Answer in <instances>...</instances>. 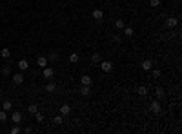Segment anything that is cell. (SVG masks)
<instances>
[{"mask_svg": "<svg viewBox=\"0 0 182 134\" xmlns=\"http://www.w3.org/2000/svg\"><path fill=\"white\" fill-rule=\"evenodd\" d=\"M18 132H20V127H18V125H15V127L11 129V134H18Z\"/></svg>", "mask_w": 182, "mask_h": 134, "instance_id": "cell-32", "label": "cell"}, {"mask_svg": "<svg viewBox=\"0 0 182 134\" xmlns=\"http://www.w3.org/2000/svg\"><path fill=\"white\" fill-rule=\"evenodd\" d=\"M124 34H126L127 38H129V36H133V34H135V29L131 27V26H126V27H124Z\"/></svg>", "mask_w": 182, "mask_h": 134, "instance_id": "cell-16", "label": "cell"}, {"mask_svg": "<svg viewBox=\"0 0 182 134\" xmlns=\"http://www.w3.org/2000/svg\"><path fill=\"white\" fill-rule=\"evenodd\" d=\"M11 102H9V100H6V102H4L2 103V109H4V111H6V112H9V111H11Z\"/></svg>", "mask_w": 182, "mask_h": 134, "instance_id": "cell-24", "label": "cell"}, {"mask_svg": "<svg viewBox=\"0 0 182 134\" xmlns=\"http://www.w3.org/2000/svg\"><path fill=\"white\" fill-rule=\"evenodd\" d=\"M164 26L168 27V29L177 27V26H179V18H177V17H168V18H166V22H164Z\"/></svg>", "mask_w": 182, "mask_h": 134, "instance_id": "cell-2", "label": "cell"}, {"mask_svg": "<svg viewBox=\"0 0 182 134\" xmlns=\"http://www.w3.org/2000/svg\"><path fill=\"white\" fill-rule=\"evenodd\" d=\"M42 76H44V78H47V80H51V78L55 76V69L49 67V65H46V67L42 69Z\"/></svg>", "mask_w": 182, "mask_h": 134, "instance_id": "cell-3", "label": "cell"}, {"mask_svg": "<svg viewBox=\"0 0 182 134\" xmlns=\"http://www.w3.org/2000/svg\"><path fill=\"white\" fill-rule=\"evenodd\" d=\"M93 18H95L97 22H102V18H104V11H102V9H95V11H93Z\"/></svg>", "mask_w": 182, "mask_h": 134, "instance_id": "cell-7", "label": "cell"}, {"mask_svg": "<svg viewBox=\"0 0 182 134\" xmlns=\"http://www.w3.org/2000/svg\"><path fill=\"white\" fill-rule=\"evenodd\" d=\"M37 63H38V67H40V69H44L49 62H47V58H46V56H38V58H37Z\"/></svg>", "mask_w": 182, "mask_h": 134, "instance_id": "cell-10", "label": "cell"}, {"mask_svg": "<svg viewBox=\"0 0 182 134\" xmlns=\"http://www.w3.org/2000/svg\"><path fill=\"white\" fill-rule=\"evenodd\" d=\"M78 60H80V56H78L77 53H71V54H69V62H71V63H77Z\"/></svg>", "mask_w": 182, "mask_h": 134, "instance_id": "cell-25", "label": "cell"}, {"mask_svg": "<svg viewBox=\"0 0 182 134\" xmlns=\"http://www.w3.org/2000/svg\"><path fill=\"white\" fill-rule=\"evenodd\" d=\"M149 6L151 7H160V0H149Z\"/></svg>", "mask_w": 182, "mask_h": 134, "instance_id": "cell-29", "label": "cell"}, {"mask_svg": "<svg viewBox=\"0 0 182 134\" xmlns=\"http://www.w3.org/2000/svg\"><path fill=\"white\" fill-rule=\"evenodd\" d=\"M2 74L4 76H9V74H11V65H9V63H6V65L2 67Z\"/></svg>", "mask_w": 182, "mask_h": 134, "instance_id": "cell-21", "label": "cell"}, {"mask_svg": "<svg viewBox=\"0 0 182 134\" xmlns=\"http://www.w3.org/2000/svg\"><path fill=\"white\" fill-rule=\"evenodd\" d=\"M17 65H18V69H20V71L24 73V71H27V67H29V63H27V60H20V62H18V63H17Z\"/></svg>", "mask_w": 182, "mask_h": 134, "instance_id": "cell-15", "label": "cell"}, {"mask_svg": "<svg viewBox=\"0 0 182 134\" xmlns=\"http://www.w3.org/2000/svg\"><path fill=\"white\" fill-rule=\"evenodd\" d=\"M69 112H71V107L67 105V103H66V105H62V107H60V114H62V116H67Z\"/></svg>", "mask_w": 182, "mask_h": 134, "instance_id": "cell-17", "label": "cell"}, {"mask_svg": "<svg viewBox=\"0 0 182 134\" xmlns=\"http://www.w3.org/2000/svg\"><path fill=\"white\" fill-rule=\"evenodd\" d=\"M46 91H47V92H55V91H57V83H55V82H49L47 85H46Z\"/></svg>", "mask_w": 182, "mask_h": 134, "instance_id": "cell-19", "label": "cell"}, {"mask_svg": "<svg viewBox=\"0 0 182 134\" xmlns=\"http://www.w3.org/2000/svg\"><path fill=\"white\" fill-rule=\"evenodd\" d=\"M115 27L117 29H124L126 27V22L122 20V18H117V20H115Z\"/></svg>", "mask_w": 182, "mask_h": 134, "instance_id": "cell-20", "label": "cell"}, {"mask_svg": "<svg viewBox=\"0 0 182 134\" xmlns=\"http://www.w3.org/2000/svg\"><path fill=\"white\" fill-rule=\"evenodd\" d=\"M80 83H82V85H89V87H91L93 78H91V76H87V74H84V76L80 78Z\"/></svg>", "mask_w": 182, "mask_h": 134, "instance_id": "cell-9", "label": "cell"}, {"mask_svg": "<svg viewBox=\"0 0 182 134\" xmlns=\"http://www.w3.org/2000/svg\"><path fill=\"white\" fill-rule=\"evenodd\" d=\"M0 7H2V4H0Z\"/></svg>", "mask_w": 182, "mask_h": 134, "instance_id": "cell-33", "label": "cell"}, {"mask_svg": "<svg viewBox=\"0 0 182 134\" xmlns=\"http://www.w3.org/2000/svg\"><path fill=\"white\" fill-rule=\"evenodd\" d=\"M149 111L153 112V114H160V112H162V105H160V100H157V98H155V100L151 102V107H149Z\"/></svg>", "mask_w": 182, "mask_h": 134, "instance_id": "cell-1", "label": "cell"}, {"mask_svg": "<svg viewBox=\"0 0 182 134\" xmlns=\"http://www.w3.org/2000/svg\"><path fill=\"white\" fill-rule=\"evenodd\" d=\"M35 120H37L38 123H42V121H44V114H42V112H38V111H37V112H35Z\"/></svg>", "mask_w": 182, "mask_h": 134, "instance_id": "cell-27", "label": "cell"}, {"mask_svg": "<svg viewBox=\"0 0 182 134\" xmlns=\"http://www.w3.org/2000/svg\"><path fill=\"white\" fill-rule=\"evenodd\" d=\"M80 94H82V96H89V94H91V89H89V85H82L80 87Z\"/></svg>", "mask_w": 182, "mask_h": 134, "instance_id": "cell-14", "label": "cell"}, {"mask_svg": "<svg viewBox=\"0 0 182 134\" xmlns=\"http://www.w3.org/2000/svg\"><path fill=\"white\" fill-rule=\"evenodd\" d=\"M155 96H157V100H162V98L166 96V91L162 87H157V91H155Z\"/></svg>", "mask_w": 182, "mask_h": 134, "instance_id": "cell-13", "label": "cell"}, {"mask_svg": "<svg viewBox=\"0 0 182 134\" xmlns=\"http://www.w3.org/2000/svg\"><path fill=\"white\" fill-rule=\"evenodd\" d=\"M46 58H47V62H57L58 60V53L57 51H49Z\"/></svg>", "mask_w": 182, "mask_h": 134, "instance_id": "cell-8", "label": "cell"}, {"mask_svg": "<svg viewBox=\"0 0 182 134\" xmlns=\"http://www.w3.org/2000/svg\"><path fill=\"white\" fill-rule=\"evenodd\" d=\"M113 42H115V44H120V42H122V36H120V34H113Z\"/></svg>", "mask_w": 182, "mask_h": 134, "instance_id": "cell-30", "label": "cell"}, {"mask_svg": "<svg viewBox=\"0 0 182 134\" xmlns=\"http://www.w3.org/2000/svg\"><path fill=\"white\" fill-rule=\"evenodd\" d=\"M0 56H2V58H9V56H11V49H9V47H4L2 51H0Z\"/></svg>", "mask_w": 182, "mask_h": 134, "instance_id": "cell-18", "label": "cell"}, {"mask_svg": "<svg viewBox=\"0 0 182 134\" xmlns=\"http://www.w3.org/2000/svg\"><path fill=\"white\" fill-rule=\"evenodd\" d=\"M11 80H13L15 85H20V83H24V74H22V71H20V73H17V74H13Z\"/></svg>", "mask_w": 182, "mask_h": 134, "instance_id": "cell-6", "label": "cell"}, {"mask_svg": "<svg viewBox=\"0 0 182 134\" xmlns=\"http://www.w3.org/2000/svg\"><path fill=\"white\" fill-rule=\"evenodd\" d=\"M6 120H7V112L2 109V111H0V121H6Z\"/></svg>", "mask_w": 182, "mask_h": 134, "instance_id": "cell-28", "label": "cell"}, {"mask_svg": "<svg viewBox=\"0 0 182 134\" xmlns=\"http://www.w3.org/2000/svg\"><path fill=\"white\" fill-rule=\"evenodd\" d=\"M91 62L98 65V63L102 62V54H100V53H93V54H91Z\"/></svg>", "mask_w": 182, "mask_h": 134, "instance_id": "cell-11", "label": "cell"}, {"mask_svg": "<svg viewBox=\"0 0 182 134\" xmlns=\"http://www.w3.org/2000/svg\"><path fill=\"white\" fill-rule=\"evenodd\" d=\"M137 92H139L140 96H147V87L146 85H140L139 89H137Z\"/></svg>", "mask_w": 182, "mask_h": 134, "instance_id": "cell-22", "label": "cell"}, {"mask_svg": "<svg viewBox=\"0 0 182 134\" xmlns=\"http://www.w3.org/2000/svg\"><path fill=\"white\" fill-rule=\"evenodd\" d=\"M37 111H38V105H37V103H31V105L27 107V112H29V114H35Z\"/></svg>", "mask_w": 182, "mask_h": 134, "instance_id": "cell-23", "label": "cell"}, {"mask_svg": "<svg viewBox=\"0 0 182 134\" xmlns=\"http://www.w3.org/2000/svg\"><path fill=\"white\" fill-rule=\"evenodd\" d=\"M151 74H153V78H159V76H160L162 73L159 71V69H153V73H151Z\"/></svg>", "mask_w": 182, "mask_h": 134, "instance_id": "cell-31", "label": "cell"}, {"mask_svg": "<svg viewBox=\"0 0 182 134\" xmlns=\"http://www.w3.org/2000/svg\"><path fill=\"white\" fill-rule=\"evenodd\" d=\"M11 121L15 123V125H20V123H22V112L20 111L11 112Z\"/></svg>", "mask_w": 182, "mask_h": 134, "instance_id": "cell-4", "label": "cell"}, {"mask_svg": "<svg viewBox=\"0 0 182 134\" xmlns=\"http://www.w3.org/2000/svg\"><path fill=\"white\" fill-rule=\"evenodd\" d=\"M53 121H55V125H62V123H64L62 114H60V116H55V118H53Z\"/></svg>", "mask_w": 182, "mask_h": 134, "instance_id": "cell-26", "label": "cell"}, {"mask_svg": "<svg viewBox=\"0 0 182 134\" xmlns=\"http://www.w3.org/2000/svg\"><path fill=\"white\" fill-rule=\"evenodd\" d=\"M98 65H100V69H102L104 73H111V71H113V63H111V62H107V60H102L100 63H98Z\"/></svg>", "mask_w": 182, "mask_h": 134, "instance_id": "cell-5", "label": "cell"}, {"mask_svg": "<svg viewBox=\"0 0 182 134\" xmlns=\"http://www.w3.org/2000/svg\"><path fill=\"white\" fill-rule=\"evenodd\" d=\"M142 69L144 71H151L153 69V60H144L142 62Z\"/></svg>", "mask_w": 182, "mask_h": 134, "instance_id": "cell-12", "label": "cell"}]
</instances>
